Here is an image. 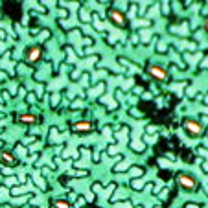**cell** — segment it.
Wrapping results in <instances>:
<instances>
[{"instance_id":"obj_3","label":"cell","mask_w":208,"mask_h":208,"mask_svg":"<svg viewBox=\"0 0 208 208\" xmlns=\"http://www.w3.org/2000/svg\"><path fill=\"white\" fill-rule=\"evenodd\" d=\"M149 74L155 78V79H166L168 78V74H166V70L164 68H160V66H149Z\"/></svg>"},{"instance_id":"obj_7","label":"cell","mask_w":208,"mask_h":208,"mask_svg":"<svg viewBox=\"0 0 208 208\" xmlns=\"http://www.w3.org/2000/svg\"><path fill=\"white\" fill-rule=\"evenodd\" d=\"M88 129H90V122H78V124H74V131L76 133L88 131Z\"/></svg>"},{"instance_id":"obj_9","label":"cell","mask_w":208,"mask_h":208,"mask_svg":"<svg viewBox=\"0 0 208 208\" xmlns=\"http://www.w3.org/2000/svg\"><path fill=\"white\" fill-rule=\"evenodd\" d=\"M55 206H57V208H68V203H66V201H57Z\"/></svg>"},{"instance_id":"obj_5","label":"cell","mask_w":208,"mask_h":208,"mask_svg":"<svg viewBox=\"0 0 208 208\" xmlns=\"http://www.w3.org/2000/svg\"><path fill=\"white\" fill-rule=\"evenodd\" d=\"M26 57H28L30 63H35V61L41 57V46H31V48L28 50V55H26Z\"/></svg>"},{"instance_id":"obj_4","label":"cell","mask_w":208,"mask_h":208,"mask_svg":"<svg viewBox=\"0 0 208 208\" xmlns=\"http://www.w3.org/2000/svg\"><path fill=\"white\" fill-rule=\"evenodd\" d=\"M0 162L4 166H15V157L9 151H0Z\"/></svg>"},{"instance_id":"obj_8","label":"cell","mask_w":208,"mask_h":208,"mask_svg":"<svg viewBox=\"0 0 208 208\" xmlns=\"http://www.w3.org/2000/svg\"><path fill=\"white\" fill-rule=\"evenodd\" d=\"M20 122H24V124H33V122H35V116H33V114H22V116H20Z\"/></svg>"},{"instance_id":"obj_10","label":"cell","mask_w":208,"mask_h":208,"mask_svg":"<svg viewBox=\"0 0 208 208\" xmlns=\"http://www.w3.org/2000/svg\"><path fill=\"white\" fill-rule=\"evenodd\" d=\"M206 31H208V18H206Z\"/></svg>"},{"instance_id":"obj_2","label":"cell","mask_w":208,"mask_h":208,"mask_svg":"<svg viewBox=\"0 0 208 208\" xmlns=\"http://www.w3.org/2000/svg\"><path fill=\"white\" fill-rule=\"evenodd\" d=\"M179 182H180V186L186 188V190H192V188L195 186V180H193L190 175H184V173L179 175Z\"/></svg>"},{"instance_id":"obj_1","label":"cell","mask_w":208,"mask_h":208,"mask_svg":"<svg viewBox=\"0 0 208 208\" xmlns=\"http://www.w3.org/2000/svg\"><path fill=\"white\" fill-rule=\"evenodd\" d=\"M184 129L190 133V136H199V134L203 133L201 124L195 122V120H184Z\"/></svg>"},{"instance_id":"obj_6","label":"cell","mask_w":208,"mask_h":208,"mask_svg":"<svg viewBox=\"0 0 208 208\" xmlns=\"http://www.w3.org/2000/svg\"><path fill=\"white\" fill-rule=\"evenodd\" d=\"M111 17H112V22H116L118 26H124V24H125V17H124L120 11L112 9V11H111Z\"/></svg>"}]
</instances>
